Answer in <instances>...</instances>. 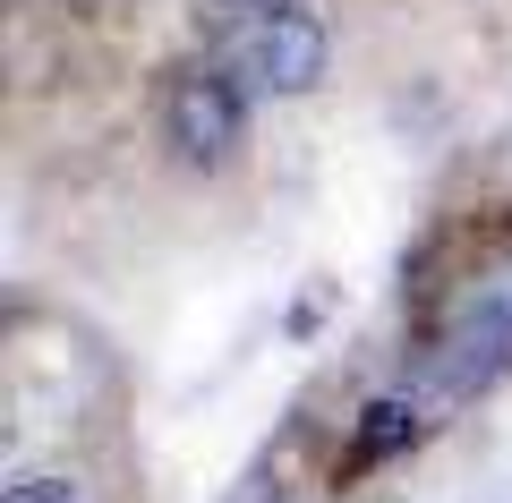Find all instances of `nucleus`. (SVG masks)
Segmentation results:
<instances>
[{"label":"nucleus","mask_w":512,"mask_h":503,"mask_svg":"<svg viewBox=\"0 0 512 503\" xmlns=\"http://www.w3.org/2000/svg\"><path fill=\"white\" fill-rule=\"evenodd\" d=\"M239 503H282V495H274V486H248V495H239Z\"/></svg>","instance_id":"6"},{"label":"nucleus","mask_w":512,"mask_h":503,"mask_svg":"<svg viewBox=\"0 0 512 503\" xmlns=\"http://www.w3.org/2000/svg\"><path fill=\"white\" fill-rule=\"evenodd\" d=\"M333 43L308 9H282V18H248V43H239V69H248L256 94H308L325 77Z\"/></svg>","instance_id":"3"},{"label":"nucleus","mask_w":512,"mask_h":503,"mask_svg":"<svg viewBox=\"0 0 512 503\" xmlns=\"http://www.w3.org/2000/svg\"><path fill=\"white\" fill-rule=\"evenodd\" d=\"M419 444V410L410 401H367L359 410V435H350V469L359 461H393V452Z\"/></svg>","instance_id":"4"},{"label":"nucleus","mask_w":512,"mask_h":503,"mask_svg":"<svg viewBox=\"0 0 512 503\" xmlns=\"http://www.w3.org/2000/svg\"><path fill=\"white\" fill-rule=\"evenodd\" d=\"M495 376H512V273L478 282V299L461 307L436 342L419 350V367H410V384H419L427 401H444V410L470 401V393H487Z\"/></svg>","instance_id":"1"},{"label":"nucleus","mask_w":512,"mask_h":503,"mask_svg":"<svg viewBox=\"0 0 512 503\" xmlns=\"http://www.w3.org/2000/svg\"><path fill=\"white\" fill-rule=\"evenodd\" d=\"M231 9H248V18H282V9H299V0H231Z\"/></svg>","instance_id":"5"},{"label":"nucleus","mask_w":512,"mask_h":503,"mask_svg":"<svg viewBox=\"0 0 512 503\" xmlns=\"http://www.w3.org/2000/svg\"><path fill=\"white\" fill-rule=\"evenodd\" d=\"M239 137H248V86H231L222 69H180L163 86V145L188 162V171L231 162Z\"/></svg>","instance_id":"2"}]
</instances>
